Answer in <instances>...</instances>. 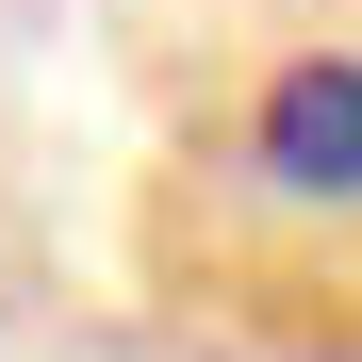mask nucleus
Segmentation results:
<instances>
[{
	"label": "nucleus",
	"instance_id": "obj_1",
	"mask_svg": "<svg viewBox=\"0 0 362 362\" xmlns=\"http://www.w3.org/2000/svg\"><path fill=\"white\" fill-rule=\"evenodd\" d=\"M264 181H296V198H362V66H346V49H313V66L264 83Z\"/></svg>",
	"mask_w": 362,
	"mask_h": 362
}]
</instances>
